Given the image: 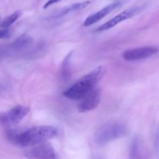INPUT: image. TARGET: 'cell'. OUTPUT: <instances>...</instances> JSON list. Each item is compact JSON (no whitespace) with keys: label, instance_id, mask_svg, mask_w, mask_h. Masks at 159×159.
Segmentation results:
<instances>
[{"label":"cell","instance_id":"1","mask_svg":"<svg viewBox=\"0 0 159 159\" xmlns=\"http://www.w3.org/2000/svg\"><path fill=\"white\" fill-rule=\"evenodd\" d=\"M58 130L54 126H37L23 131L9 130L6 132L8 140L20 147H31L46 142L57 137Z\"/></svg>","mask_w":159,"mask_h":159},{"label":"cell","instance_id":"2","mask_svg":"<svg viewBox=\"0 0 159 159\" xmlns=\"http://www.w3.org/2000/svg\"><path fill=\"white\" fill-rule=\"evenodd\" d=\"M105 74L103 67L99 66L91 72L84 75L64 93V96L69 99L79 100L89 92L96 88Z\"/></svg>","mask_w":159,"mask_h":159},{"label":"cell","instance_id":"3","mask_svg":"<svg viewBox=\"0 0 159 159\" xmlns=\"http://www.w3.org/2000/svg\"><path fill=\"white\" fill-rule=\"evenodd\" d=\"M127 127L122 123H107L96 130L94 141L98 145H105L111 141L124 138L127 134Z\"/></svg>","mask_w":159,"mask_h":159},{"label":"cell","instance_id":"4","mask_svg":"<svg viewBox=\"0 0 159 159\" xmlns=\"http://www.w3.org/2000/svg\"><path fill=\"white\" fill-rule=\"evenodd\" d=\"M30 112V108L18 105L7 112L0 113V126L9 127L19 124Z\"/></svg>","mask_w":159,"mask_h":159},{"label":"cell","instance_id":"5","mask_svg":"<svg viewBox=\"0 0 159 159\" xmlns=\"http://www.w3.org/2000/svg\"><path fill=\"white\" fill-rule=\"evenodd\" d=\"M26 156L30 159H58L54 148L46 142L30 147L26 150Z\"/></svg>","mask_w":159,"mask_h":159},{"label":"cell","instance_id":"6","mask_svg":"<svg viewBox=\"0 0 159 159\" xmlns=\"http://www.w3.org/2000/svg\"><path fill=\"white\" fill-rule=\"evenodd\" d=\"M159 52L157 46H144L140 48L127 50L123 53V57L128 61H134L147 59Z\"/></svg>","mask_w":159,"mask_h":159},{"label":"cell","instance_id":"7","mask_svg":"<svg viewBox=\"0 0 159 159\" xmlns=\"http://www.w3.org/2000/svg\"><path fill=\"white\" fill-rule=\"evenodd\" d=\"M78 110L80 113L91 111L99 106L101 100V90L99 88H94L86 95L79 99Z\"/></svg>","mask_w":159,"mask_h":159},{"label":"cell","instance_id":"8","mask_svg":"<svg viewBox=\"0 0 159 159\" xmlns=\"http://www.w3.org/2000/svg\"><path fill=\"white\" fill-rule=\"evenodd\" d=\"M141 9H142V8L138 7V6L126 9V10L123 11L122 12L119 13L118 15L115 16L113 17V18H112L111 20L106 22L105 23H103V24L101 25L100 26H99V27L97 28V30H96V31H97V32H101V31L107 30L111 29V28L116 26L118 23L125 21V20L132 18L133 16H136L137 14L139 13V12H141Z\"/></svg>","mask_w":159,"mask_h":159},{"label":"cell","instance_id":"9","mask_svg":"<svg viewBox=\"0 0 159 159\" xmlns=\"http://www.w3.org/2000/svg\"><path fill=\"white\" fill-rule=\"evenodd\" d=\"M32 37L26 34L21 35L16 40H14L11 44L8 45V46H2L4 57L18 54L21 51H23L24 50L29 48L32 45Z\"/></svg>","mask_w":159,"mask_h":159},{"label":"cell","instance_id":"10","mask_svg":"<svg viewBox=\"0 0 159 159\" xmlns=\"http://www.w3.org/2000/svg\"><path fill=\"white\" fill-rule=\"evenodd\" d=\"M122 5L121 2H115L112 3V4L108 5V6H105L104 8H102V9H100L99 11L96 12V13L93 14V15H90L89 16L87 17L86 20L84 21L83 26H89L91 25L94 24V23H97L99 20H101L102 19H103L104 17L107 16L109 13L113 11L114 9H117L120 6Z\"/></svg>","mask_w":159,"mask_h":159},{"label":"cell","instance_id":"11","mask_svg":"<svg viewBox=\"0 0 159 159\" xmlns=\"http://www.w3.org/2000/svg\"><path fill=\"white\" fill-rule=\"evenodd\" d=\"M129 159H146V152L144 145L139 138H134L130 144Z\"/></svg>","mask_w":159,"mask_h":159},{"label":"cell","instance_id":"12","mask_svg":"<svg viewBox=\"0 0 159 159\" xmlns=\"http://www.w3.org/2000/svg\"><path fill=\"white\" fill-rule=\"evenodd\" d=\"M90 3H91L90 1H85L82 2H78L71 5V6H68V7L65 8V9H61V10L59 11L58 12H57V13L55 14V16H54V18H60V17L65 16L68 15V14L69 13H71V12H76V11L83 9L84 8L87 7Z\"/></svg>","mask_w":159,"mask_h":159},{"label":"cell","instance_id":"13","mask_svg":"<svg viewBox=\"0 0 159 159\" xmlns=\"http://www.w3.org/2000/svg\"><path fill=\"white\" fill-rule=\"evenodd\" d=\"M73 51L70 52L66 55V57L64 59L62 65L61 66V77L64 81L69 80L71 75V61L72 57Z\"/></svg>","mask_w":159,"mask_h":159},{"label":"cell","instance_id":"14","mask_svg":"<svg viewBox=\"0 0 159 159\" xmlns=\"http://www.w3.org/2000/svg\"><path fill=\"white\" fill-rule=\"evenodd\" d=\"M21 14V11H16L13 13H12L11 15H9V16L6 17V18L2 22V23L0 24V26H1L2 28H9L12 23H15V22L20 18Z\"/></svg>","mask_w":159,"mask_h":159},{"label":"cell","instance_id":"15","mask_svg":"<svg viewBox=\"0 0 159 159\" xmlns=\"http://www.w3.org/2000/svg\"><path fill=\"white\" fill-rule=\"evenodd\" d=\"M10 32H9L8 28H2L0 30V39H6L9 37Z\"/></svg>","mask_w":159,"mask_h":159},{"label":"cell","instance_id":"16","mask_svg":"<svg viewBox=\"0 0 159 159\" xmlns=\"http://www.w3.org/2000/svg\"><path fill=\"white\" fill-rule=\"evenodd\" d=\"M60 1H61V0H48V1L44 4L43 8H44V9H47V8L50 7V6H52V5H54L56 4V3L59 2Z\"/></svg>","mask_w":159,"mask_h":159},{"label":"cell","instance_id":"17","mask_svg":"<svg viewBox=\"0 0 159 159\" xmlns=\"http://www.w3.org/2000/svg\"><path fill=\"white\" fill-rule=\"evenodd\" d=\"M93 159H102V158H100V157H96V158H93Z\"/></svg>","mask_w":159,"mask_h":159},{"label":"cell","instance_id":"18","mask_svg":"<svg viewBox=\"0 0 159 159\" xmlns=\"http://www.w3.org/2000/svg\"><path fill=\"white\" fill-rule=\"evenodd\" d=\"M117 1H118V0H117Z\"/></svg>","mask_w":159,"mask_h":159}]
</instances>
